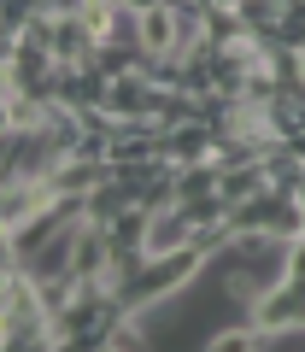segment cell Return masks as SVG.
I'll return each mask as SVG.
<instances>
[{"label":"cell","mask_w":305,"mask_h":352,"mask_svg":"<svg viewBox=\"0 0 305 352\" xmlns=\"http://www.w3.org/2000/svg\"><path fill=\"white\" fill-rule=\"evenodd\" d=\"M247 317H253V329L270 340V346L288 340V335H305V270H288L276 288H264Z\"/></svg>","instance_id":"cell-1"},{"label":"cell","mask_w":305,"mask_h":352,"mask_svg":"<svg viewBox=\"0 0 305 352\" xmlns=\"http://www.w3.org/2000/svg\"><path fill=\"white\" fill-rule=\"evenodd\" d=\"M141 53L147 59H177V6L170 0L141 12Z\"/></svg>","instance_id":"cell-2"},{"label":"cell","mask_w":305,"mask_h":352,"mask_svg":"<svg viewBox=\"0 0 305 352\" xmlns=\"http://www.w3.org/2000/svg\"><path fill=\"white\" fill-rule=\"evenodd\" d=\"M117 6H129V12H147V6H159V0H117Z\"/></svg>","instance_id":"cell-3"}]
</instances>
